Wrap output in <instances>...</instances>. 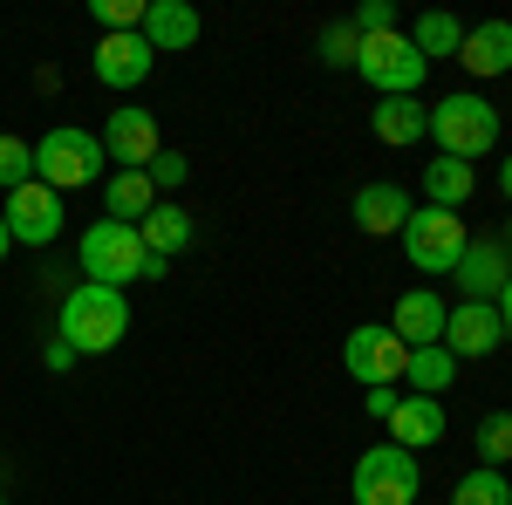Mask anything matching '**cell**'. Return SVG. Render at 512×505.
I'll use <instances>...</instances> for the list:
<instances>
[{
    "label": "cell",
    "instance_id": "cell-1",
    "mask_svg": "<svg viewBox=\"0 0 512 505\" xmlns=\"http://www.w3.org/2000/svg\"><path fill=\"white\" fill-rule=\"evenodd\" d=\"M55 335L76 355H110L123 335H130V301H123V287H96V280L69 287V294H62V314H55Z\"/></svg>",
    "mask_w": 512,
    "mask_h": 505
},
{
    "label": "cell",
    "instance_id": "cell-2",
    "mask_svg": "<svg viewBox=\"0 0 512 505\" xmlns=\"http://www.w3.org/2000/svg\"><path fill=\"white\" fill-rule=\"evenodd\" d=\"M76 260H82V273H89L96 287L164 280V260H151V253H144V239H137V226H123V219H96V226L76 239Z\"/></svg>",
    "mask_w": 512,
    "mask_h": 505
},
{
    "label": "cell",
    "instance_id": "cell-3",
    "mask_svg": "<svg viewBox=\"0 0 512 505\" xmlns=\"http://www.w3.org/2000/svg\"><path fill=\"white\" fill-rule=\"evenodd\" d=\"M431 137H437V157H458V164H472L499 144V110L472 96V89H458V96H444L431 103Z\"/></svg>",
    "mask_w": 512,
    "mask_h": 505
},
{
    "label": "cell",
    "instance_id": "cell-4",
    "mask_svg": "<svg viewBox=\"0 0 512 505\" xmlns=\"http://www.w3.org/2000/svg\"><path fill=\"white\" fill-rule=\"evenodd\" d=\"M103 164H110V157H103V137H96V130H69V123H62V130H48L35 144V178L48 192H82V185H96Z\"/></svg>",
    "mask_w": 512,
    "mask_h": 505
},
{
    "label": "cell",
    "instance_id": "cell-5",
    "mask_svg": "<svg viewBox=\"0 0 512 505\" xmlns=\"http://www.w3.org/2000/svg\"><path fill=\"white\" fill-rule=\"evenodd\" d=\"M403 260L417 273H451L458 260H465V246H472V233H465V219L458 212H444V205H417L410 219H403Z\"/></svg>",
    "mask_w": 512,
    "mask_h": 505
},
{
    "label": "cell",
    "instance_id": "cell-6",
    "mask_svg": "<svg viewBox=\"0 0 512 505\" xmlns=\"http://www.w3.org/2000/svg\"><path fill=\"white\" fill-rule=\"evenodd\" d=\"M349 492H355V505H417L424 471H417V458H410L403 444H369V451L355 458Z\"/></svg>",
    "mask_w": 512,
    "mask_h": 505
},
{
    "label": "cell",
    "instance_id": "cell-7",
    "mask_svg": "<svg viewBox=\"0 0 512 505\" xmlns=\"http://www.w3.org/2000/svg\"><path fill=\"white\" fill-rule=\"evenodd\" d=\"M355 76L369 82L376 96H417L424 76H431V62L410 48V35L396 28V35H362V55H355Z\"/></svg>",
    "mask_w": 512,
    "mask_h": 505
},
{
    "label": "cell",
    "instance_id": "cell-8",
    "mask_svg": "<svg viewBox=\"0 0 512 505\" xmlns=\"http://www.w3.org/2000/svg\"><path fill=\"white\" fill-rule=\"evenodd\" d=\"M342 369H349L355 383L369 389H396L403 383V369H410V349L396 342V328H349V342H342Z\"/></svg>",
    "mask_w": 512,
    "mask_h": 505
},
{
    "label": "cell",
    "instance_id": "cell-9",
    "mask_svg": "<svg viewBox=\"0 0 512 505\" xmlns=\"http://www.w3.org/2000/svg\"><path fill=\"white\" fill-rule=\"evenodd\" d=\"M0 219H7V233H14V246H55L62 239V192H48L41 178H28L21 192H7V205H0Z\"/></svg>",
    "mask_w": 512,
    "mask_h": 505
},
{
    "label": "cell",
    "instance_id": "cell-10",
    "mask_svg": "<svg viewBox=\"0 0 512 505\" xmlns=\"http://www.w3.org/2000/svg\"><path fill=\"white\" fill-rule=\"evenodd\" d=\"M158 151H164V130H158L151 110H110V130H103V157H110V164L144 171Z\"/></svg>",
    "mask_w": 512,
    "mask_h": 505
},
{
    "label": "cell",
    "instance_id": "cell-11",
    "mask_svg": "<svg viewBox=\"0 0 512 505\" xmlns=\"http://www.w3.org/2000/svg\"><path fill=\"white\" fill-rule=\"evenodd\" d=\"M451 280H458V294H465V301H499V294H506V280H512L506 239H472V246H465V260L451 267Z\"/></svg>",
    "mask_w": 512,
    "mask_h": 505
},
{
    "label": "cell",
    "instance_id": "cell-12",
    "mask_svg": "<svg viewBox=\"0 0 512 505\" xmlns=\"http://www.w3.org/2000/svg\"><path fill=\"white\" fill-rule=\"evenodd\" d=\"M499 342H506V321H499L492 301H458L451 321H444V349L458 355V362H478V355H492Z\"/></svg>",
    "mask_w": 512,
    "mask_h": 505
},
{
    "label": "cell",
    "instance_id": "cell-13",
    "mask_svg": "<svg viewBox=\"0 0 512 505\" xmlns=\"http://www.w3.org/2000/svg\"><path fill=\"white\" fill-rule=\"evenodd\" d=\"M137 35L151 41V55H185L205 35V21H198L192 0H144V28Z\"/></svg>",
    "mask_w": 512,
    "mask_h": 505
},
{
    "label": "cell",
    "instance_id": "cell-14",
    "mask_svg": "<svg viewBox=\"0 0 512 505\" xmlns=\"http://www.w3.org/2000/svg\"><path fill=\"white\" fill-rule=\"evenodd\" d=\"M151 62H158V55H151V41H144V35H103L89 69H96V82H103V89H144Z\"/></svg>",
    "mask_w": 512,
    "mask_h": 505
},
{
    "label": "cell",
    "instance_id": "cell-15",
    "mask_svg": "<svg viewBox=\"0 0 512 505\" xmlns=\"http://www.w3.org/2000/svg\"><path fill=\"white\" fill-rule=\"evenodd\" d=\"M444 321H451V308L437 301V287H410V294L396 301V314H390V328H396L403 349H437V342H444Z\"/></svg>",
    "mask_w": 512,
    "mask_h": 505
},
{
    "label": "cell",
    "instance_id": "cell-16",
    "mask_svg": "<svg viewBox=\"0 0 512 505\" xmlns=\"http://www.w3.org/2000/svg\"><path fill=\"white\" fill-rule=\"evenodd\" d=\"M369 130H376V144L410 151V144H424V137H431V103H417V96H376Z\"/></svg>",
    "mask_w": 512,
    "mask_h": 505
},
{
    "label": "cell",
    "instance_id": "cell-17",
    "mask_svg": "<svg viewBox=\"0 0 512 505\" xmlns=\"http://www.w3.org/2000/svg\"><path fill=\"white\" fill-rule=\"evenodd\" d=\"M417 205H410V192L403 185H390V178H376V185H362L349 205V219H355V233H369V239H383V233H403V219H410Z\"/></svg>",
    "mask_w": 512,
    "mask_h": 505
},
{
    "label": "cell",
    "instance_id": "cell-18",
    "mask_svg": "<svg viewBox=\"0 0 512 505\" xmlns=\"http://www.w3.org/2000/svg\"><path fill=\"white\" fill-rule=\"evenodd\" d=\"M390 444H403L410 458H417V451H431V444H444V403H437V396H396Z\"/></svg>",
    "mask_w": 512,
    "mask_h": 505
},
{
    "label": "cell",
    "instance_id": "cell-19",
    "mask_svg": "<svg viewBox=\"0 0 512 505\" xmlns=\"http://www.w3.org/2000/svg\"><path fill=\"white\" fill-rule=\"evenodd\" d=\"M137 239H144V253H151V260H178V253H185V246L198 239V219L185 212V205L158 198V205L137 219Z\"/></svg>",
    "mask_w": 512,
    "mask_h": 505
},
{
    "label": "cell",
    "instance_id": "cell-20",
    "mask_svg": "<svg viewBox=\"0 0 512 505\" xmlns=\"http://www.w3.org/2000/svg\"><path fill=\"white\" fill-rule=\"evenodd\" d=\"M458 62H465L478 82L512 76V21H478V28H465V48H458Z\"/></svg>",
    "mask_w": 512,
    "mask_h": 505
},
{
    "label": "cell",
    "instance_id": "cell-21",
    "mask_svg": "<svg viewBox=\"0 0 512 505\" xmlns=\"http://www.w3.org/2000/svg\"><path fill=\"white\" fill-rule=\"evenodd\" d=\"M478 192V171L472 164H458V157H437V164H424V198L431 205H444V212H465Z\"/></svg>",
    "mask_w": 512,
    "mask_h": 505
},
{
    "label": "cell",
    "instance_id": "cell-22",
    "mask_svg": "<svg viewBox=\"0 0 512 505\" xmlns=\"http://www.w3.org/2000/svg\"><path fill=\"white\" fill-rule=\"evenodd\" d=\"M151 205H158V185H151L144 171H117V178L103 185V219H123V226H137Z\"/></svg>",
    "mask_w": 512,
    "mask_h": 505
},
{
    "label": "cell",
    "instance_id": "cell-23",
    "mask_svg": "<svg viewBox=\"0 0 512 505\" xmlns=\"http://www.w3.org/2000/svg\"><path fill=\"white\" fill-rule=\"evenodd\" d=\"M410 48H417V55H424V62H444V55H458V48H465V21H458V14H444V7H431V14H417V21H410Z\"/></svg>",
    "mask_w": 512,
    "mask_h": 505
},
{
    "label": "cell",
    "instance_id": "cell-24",
    "mask_svg": "<svg viewBox=\"0 0 512 505\" xmlns=\"http://www.w3.org/2000/svg\"><path fill=\"white\" fill-rule=\"evenodd\" d=\"M403 383H417V396H437V403H444V389L458 383V355L444 349V342H437V349H410Z\"/></svg>",
    "mask_w": 512,
    "mask_h": 505
},
{
    "label": "cell",
    "instance_id": "cell-25",
    "mask_svg": "<svg viewBox=\"0 0 512 505\" xmlns=\"http://www.w3.org/2000/svg\"><path fill=\"white\" fill-rule=\"evenodd\" d=\"M472 444H478V465L506 471V465H512V410H485Z\"/></svg>",
    "mask_w": 512,
    "mask_h": 505
},
{
    "label": "cell",
    "instance_id": "cell-26",
    "mask_svg": "<svg viewBox=\"0 0 512 505\" xmlns=\"http://www.w3.org/2000/svg\"><path fill=\"white\" fill-rule=\"evenodd\" d=\"M451 505H512V485H506V471H492V465L465 471V478L451 485Z\"/></svg>",
    "mask_w": 512,
    "mask_h": 505
},
{
    "label": "cell",
    "instance_id": "cell-27",
    "mask_svg": "<svg viewBox=\"0 0 512 505\" xmlns=\"http://www.w3.org/2000/svg\"><path fill=\"white\" fill-rule=\"evenodd\" d=\"M315 55L328 69H355V55H362V35H355V21H328L315 41Z\"/></svg>",
    "mask_w": 512,
    "mask_h": 505
},
{
    "label": "cell",
    "instance_id": "cell-28",
    "mask_svg": "<svg viewBox=\"0 0 512 505\" xmlns=\"http://www.w3.org/2000/svg\"><path fill=\"white\" fill-rule=\"evenodd\" d=\"M89 21L103 35H137L144 28V0H89Z\"/></svg>",
    "mask_w": 512,
    "mask_h": 505
},
{
    "label": "cell",
    "instance_id": "cell-29",
    "mask_svg": "<svg viewBox=\"0 0 512 505\" xmlns=\"http://www.w3.org/2000/svg\"><path fill=\"white\" fill-rule=\"evenodd\" d=\"M28 178H35V144H21V137L0 130V192H21Z\"/></svg>",
    "mask_w": 512,
    "mask_h": 505
},
{
    "label": "cell",
    "instance_id": "cell-30",
    "mask_svg": "<svg viewBox=\"0 0 512 505\" xmlns=\"http://www.w3.org/2000/svg\"><path fill=\"white\" fill-rule=\"evenodd\" d=\"M144 178H151V185H158V198H164V192H178V185L192 178V164H185V151H158L151 164H144Z\"/></svg>",
    "mask_w": 512,
    "mask_h": 505
},
{
    "label": "cell",
    "instance_id": "cell-31",
    "mask_svg": "<svg viewBox=\"0 0 512 505\" xmlns=\"http://www.w3.org/2000/svg\"><path fill=\"white\" fill-rule=\"evenodd\" d=\"M349 21H355V35H396V7L390 0H362Z\"/></svg>",
    "mask_w": 512,
    "mask_h": 505
},
{
    "label": "cell",
    "instance_id": "cell-32",
    "mask_svg": "<svg viewBox=\"0 0 512 505\" xmlns=\"http://www.w3.org/2000/svg\"><path fill=\"white\" fill-rule=\"evenodd\" d=\"M41 362H48V369H55V376H62V369H76L82 355L69 349V342H62V335H55V342H48V349H41Z\"/></svg>",
    "mask_w": 512,
    "mask_h": 505
},
{
    "label": "cell",
    "instance_id": "cell-33",
    "mask_svg": "<svg viewBox=\"0 0 512 505\" xmlns=\"http://www.w3.org/2000/svg\"><path fill=\"white\" fill-rule=\"evenodd\" d=\"M396 396H403V389H369V396H362V403H369V417H376V424H390Z\"/></svg>",
    "mask_w": 512,
    "mask_h": 505
},
{
    "label": "cell",
    "instance_id": "cell-34",
    "mask_svg": "<svg viewBox=\"0 0 512 505\" xmlns=\"http://www.w3.org/2000/svg\"><path fill=\"white\" fill-rule=\"evenodd\" d=\"M492 308H499V321H506V335H512V280H506V294H499Z\"/></svg>",
    "mask_w": 512,
    "mask_h": 505
},
{
    "label": "cell",
    "instance_id": "cell-35",
    "mask_svg": "<svg viewBox=\"0 0 512 505\" xmlns=\"http://www.w3.org/2000/svg\"><path fill=\"white\" fill-rule=\"evenodd\" d=\"M499 192L512 198V157H506V164H499Z\"/></svg>",
    "mask_w": 512,
    "mask_h": 505
},
{
    "label": "cell",
    "instance_id": "cell-36",
    "mask_svg": "<svg viewBox=\"0 0 512 505\" xmlns=\"http://www.w3.org/2000/svg\"><path fill=\"white\" fill-rule=\"evenodd\" d=\"M7 253H14V233H7V219H0V260H7Z\"/></svg>",
    "mask_w": 512,
    "mask_h": 505
},
{
    "label": "cell",
    "instance_id": "cell-37",
    "mask_svg": "<svg viewBox=\"0 0 512 505\" xmlns=\"http://www.w3.org/2000/svg\"><path fill=\"white\" fill-rule=\"evenodd\" d=\"M506 253H512V226H506Z\"/></svg>",
    "mask_w": 512,
    "mask_h": 505
},
{
    "label": "cell",
    "instance_id": "cell-38",
    "mask_svg": "<svg viewBox=\"0 0 512 505\" xmlns=\"http://www.w3.org/2000/svg\"><path fill=\"white\" fill-rule=\"evenodd\" d=\"M0 505H7V499H0Z\"/></svg>",
    "mask_w": 512,
    "mask_h": 505
}]
</instances>
